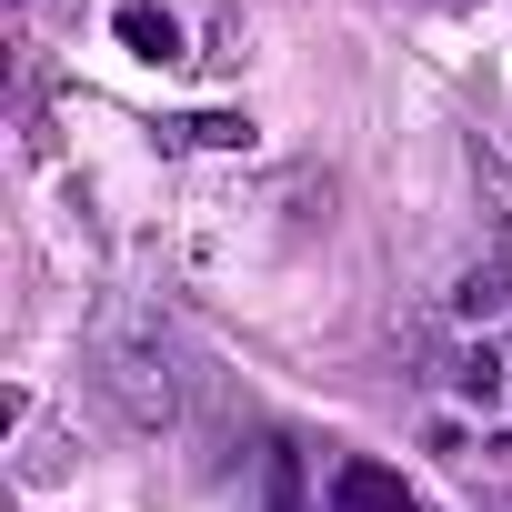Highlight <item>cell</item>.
I'll return each instance as SVG.
<instances>
[{
  "mask_svg": "<svg viewBox=\"0 0 512 512\" xmlns=\"http://www.w3.org/2000/svg\"><path fill=\"white\" fill-rule=\"evenodd\" d=\"M181 131H191V141H221V151H231V141H251V121H241V111H201V121H181Z\"/></svg>",
  "mask_w": 512,
  "mask_h": 512,
  "instance_id": "3957f363",
  "label": "cell"
},
{
  "mask_svg": "<svg viewBox=\"0 0 512 512\" xmlns=\"http://www.w3.org/2000/svg\"><path fill=\"white\" fill-rule=\"evenodd\" d=\"M332 512H422V502H412V482L392 462H342L332 472Z\"/></svg>",
  "mask_w": 512,
  "mask_h": 512,
  "instance_id": "6da1fadb",
  "label": "cell"
},
{
  "mask_svg": "<svg viewBox=\"0 0 512 512\" xmlns=\"http://www.w3.org/2000/svg\"><path fill=\"white\" fill-rule=\"evenodd\" d=\"M111 31H121L141 61H181V31H171V11H151V0H121V11H111Z\"/></svg>",
  "mask_w": 512,
  "mask_h": 512,
  "instance_id": "7a4b0ae2",
  "label": "cell"
},
{
  "mask_svg": "<svg viewBox=\"0 0 512 512\" xmlns=\"http://www.w3.org/2000/svg\"><path fill=\"white\" fill-rule=\"evenodd\" d=\"M262 512H292V452H272V502Z\"/></svg>",
  "mask_w": 512,
  "mask_h": 512,
  "instance_id": "277c9868",
  "label": "cell"
}]
</instances>
